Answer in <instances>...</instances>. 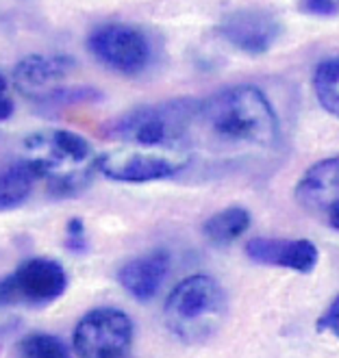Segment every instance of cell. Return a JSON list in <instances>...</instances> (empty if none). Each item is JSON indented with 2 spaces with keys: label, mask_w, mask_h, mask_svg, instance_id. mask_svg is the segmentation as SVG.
<instances>
[{
  "label": "cell",
  "mask_w": 339,
  "mask_h": 358,
  "mask_svg": "<svg viewBox=\"0 0 339 358\" xmlns=\"http://www.w3.org/2000/svg\"><path fill=\"white\" fill-rule=\"evenodd\" d=\"M250 213L242 206H228L220 213L211 215L205 226L202 235L209 243L214 245H230L235 239H240L250 228Z\"/></svg>",
  "instance_id": "9a60e30c"
},
{
  "label": "cell",
  "mask_w": 339,
  "mask_h": 358,
  "mask_svg": "<svg viewBox=\"0 0 339 358\" xmlns=\"http://www.w3.org/2000/svg\"><path fill=\"white\" fill-rule=\"evenodd\" d=\"M165 326L185 343H200L214 336L226 317V293L222 285L196 273L179 282L163 306Z\"/></svg>",
  "instance_id": "3957f363"
},
{
  "label": "cell",
  "mask_w": 339,
  "mask_h": 358,
  "mask_svg": "<svg viewBox=\"0 0 339 358\" xmlns=\"http://www.w3.org/2000/svg\"><path fill=\"white\" fill-rule=\"evenodd\" d=\"M13 115V100L9 96L7 78L0 74V122H5Z\"/></svg>",
  "instance_id": "ffe728a7"
},
{
  "label": "cell",
  "mask_w": 339,
  "mask_h": 358,
  "mask_svg": "<svg viewBox=\"0 0 339 358\" xmlns=\"http://www.w3.org/2000/svg\"><path fill=\"white\" fill-rule=\"evenodd\" d=\"M15 350L20 356H27V358H66V356H70L68 345L61 339H57L55 334H46V332L27 334L25 339H20Z\"/></svg>",
  "instance_id": "e0dca14e"
},
{
  "label": "cell",
  "mask_w": 339,
  "mask_h": 358,
  "mask_svg": "<svg viewBox=\"0 0 339 358\" xmlns=\"http://www.w3.org/2000/svg\"><path fill=\"white\" fill-rule=\"evenodd\" d=\"M331 226H333L335 230H339V213L331 215Z\"/></svg>",
  "instance_id": "7402d4cb"
},
{
  "label": "cell",
  "mask_w": 339,
  "mask_h": 358,
  "mask_svg": "<svg viewBox=\"0 0 339 358\" xmlns=\"http://www.w3.org/2000/svg\"><path fill=\"white\" fill-rule=\"evenodd\" d=\"M90 52L113 72L135 76L151 63V44L146 35L129 24H102L88 37Z\"/></svg>",
  "instance_id": "9c48e42d"
},
{
  "label": "cell",
  "mask_w": 339,
  "mask_h": 358,
  "mask_svg": "<svg viewBox=\"0 0 339 358\" xmlns=\"http://www.w3.org/2000/svg\"><path fill=\"white\" fill-rule=\"evenodd\" d=\"M170 273V255L165 250H153L133 259L118 271V282L137 302H151L161 291Z\"/></svg>",
  "instance_id": "4fadbf2b"
},
{
  "label": "cell",
  "mask_w": 339,
  "mask_h": 358,
  "mask_svg": "<svg viewBox=\"0 0 339 358\" xmlns=\"http://www.w3.org/2000/svg\"><path fill=\"white\" fill-rule=\"evenodd\" d=\"M317 330L320 332H331L339 339V296L331 302L326 313L317 320Z\"/></svg>",
  "instance_id": "d6986e66"
},
{
  "label": "cell",
  "mask_w": 339,
  "mask_h": 358,
  "mask_svg": "<svg viewBox=\"0 0 339 358\" xmlns=\"http://www.w3.org/2000/svg\"><path fill=\"white\" fill-rule=\"evenodd\" d=\"M296 200L311 213H339V155L309 167L296 185Z\"/></svg>",
  "instance_id": "7c38bea8"
},
{
  "label": "cell",
  "mask_w": 339,
  "mask_h": 358,
  "mask_svg": "<svg viewBox=\"0 0 339 358\" xmlns=\"http://www.w3.org/2000/svg\"><path fill=\"white\" fill-rule=\"evenodd\" d=\"M198 111L196 100H170L124 113L109 126V135L129 145L141 148L183 150L192 139L194 120Z\"/></svg>",
  "instance_id": "277c9868"
},
{
  "label": "cell",
  "mask_w": 339,
  "mask_h": 358,
  "mask_svg": "<svg viewBox=\"0 0 339 358\" xmlns=\"http://www.w3.org/2000/svg\"><path fill=\"white\" fill-rule=\"evenodd\" d=\"M313 92L324 111L339 120V55L317 63L313 72Z\"/></svg>",
  "instance_id": "2e32d148"
},
{
  "label": "cell",
  "mask_w": 339,
  "mask_h": 358,
  "mask_svg": "<svg viewBox=\"0 0 339 358\" xmlns=\"http://www.w3.org/2000/svg\"><path fill=\"white\" fill-rule=\"evenodd\" d=\"M281 20L268 9H237L228 13L220 33L230 46L246 55H265L281 37Z\"/></svg>",
  "instance_id": "30bf717a"
},
{
  "label": "cell",
  "mask_w": 339,
  "mask_h": 358,
  "mask_svg": "<svg viewBox=\"0 0 339 358\" xmlns=\"http://www.w3.org/2000/svg\"><path fill=\"white\" fill-rule=\"evenodd\" d=\"M189 163L185 150H167V148H141L129 145L118 148L98 159V172L116 182H153L172 178L183 172Z\"/></svg>",
  "instance_id": "8992f818"
},
{
  "label": "cell",
  "mask_w": 339,
  "mask_h": 358,
  "mask_svg": "<svg viewBox=\"0 0 339 358\" xmlns=\"http://www.w3.org/2000/svg\"><path fill=\"white\" fill-rule=\"evenodd\" d=\"M194 131L220 150L252 155L279 143L281 124L259 87L237 85L198 102Z\"/></svg>",
  "instance_id": "6da1fadb"
},
{
  "label": "cell",
  "mask_w": 339,
  "mask_h": 358,
  "mask_svg": "<svg viewBox=\"0 0 339 358\" xmlns=\"http://www.w3.org/2000/svg\"><path fill=\"white\" fill-rule=\"evenodd\" d=\"M63 245H66L72 255H85L90 250V237L88 228L81 217H72L66 224V237H63Z\"/></svg>",
  "instance_id": "ac0fdd59"
},
{
  "label": "cell",
  "mask_w": 339,
  "mask_h": 358,
  "mask_svg": "<svg viewBox=\"0 0 339 358\" xmlns=\"http://www.w3.org/2000/svg\"><path fill=\"white\" fill-rule=\"evenodd\" d=\"M25 163L37 178L46 180L59 198L83 194L98 172V155L94 145L78 133L66 129H48L25 139Z\"/></svg>",
  "instance_id": "7a4b0ae2"
},
{
  "label": "cell",
  "mask_w": 339,
  "mask_h": 358,
  "mask_svg": "<svg viewBox=\"0 0 339 358\" xmlns=\"http://www.w3.org/2000/svg\"><path fill=\"white\" fill-rule=\"evenodd\" d=\"M68 289V273L53 259H29L0 282V308L48 306Z\"/></svg>",
  "instance_id": "52a82bcc"
},
{
  "label": "cell",
  "mask_w": 339,
  "mask_h": 358,
  "mask_svg": "<svg viewBox=\"0 0 339 358\" xmlns=\"http://www.w3.org/2000/svg\"><path fill=\"white\" fill-rule=\"evenodd\" d=\"M305 9L317 15H328L337 11V0H305Z\"/></svg>",
  "instance_id": "44dd1931"
},
{
  "label": "cell",
  "mask_w": 339,
  "mask_h": 358,
  "mask_svg": "<svg viewBox=\"0 0 339 358\" xmlns=\"http://www.w3.org/2000/svg\"><path fill=\"white\" fill-rule=\"evenodd\" d=\"M246 257L268 267H283L298 273H309L320 261L317 245L309 239H265L254 237L246 243Z\"/></svg>",
  "instance_id": "8fae6325"
},
{
  "label": "cell",
  "mask_w": 339,
  "mask_h": 358,
  "mask_svg": "<svg viewBox=\"0 0 339 358\" xmlns=\"http://www.w3.org/2000/svg\"><path fill=\"white\" fill-rule=\"evenodd\" d=\"M133 320L120 308H94L74 328V352L83 358H120L133 348Z\"/></svg>",
  "instance_id": "ba28073f"
},
{
  "label": "cell",
  "mask_w": 339,
  "mask_h": 358,
  "mask_svg": "<svg viewBox=\"0 0 339 358\" xmlns=\"http://www.w3.org/2000/svg\"><path fill=\"white\" fill-rule=\"evenodd\" d=\"M35 180L39 178L25 161L5 167L0 172V213L22 206L33 194Z\"/></svg>",
  "instance_id": "5bb4252c"
},
{
  "label": "cell",
  "mask_w": 339,
  "mask_h": 358,
  "mask_svg": "<svg viewBox=\"0 0 339 358\" xmlns=\"http://www.w3.org/2000/svg\"><path fill=\"white\" fill-rule=\"evenodd\" d=\"M76 68L72 57L63 55H29L13 70V83L27 98L39 104H70L90 102L98 98L92 87L63 85V80Z\"/></svg>",
  "instance_id": "5b68a950"
}]
</instances>
